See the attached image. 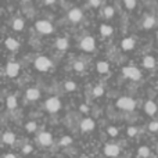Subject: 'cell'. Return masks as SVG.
<instances>
[{
  "mask_svg": "<svg viewBox=\"0 0 158 158\" xmlns=\"http://www.w3.org/2000/svg\"><path fill=\"white\" fill-rule=\"evenodd\" d=\"M82 158H89V157H82Z\"/></svg>",
  "mask_w": 158,
  "mask_h": 158,
  "instance_id": "ab89813d",
  "label": "cell"
},
{
  "mask_svg": "<svg viewBox=\"0 0 158 158\" xmlns=\"http://www.w3.org/2000/svg\"><path fill=\"white\" fill-rule=\"evenodd\" d=\"M36 31H39L40 33H44V35H49V33L53 32V25L46 19H39L36 22Z\"/></svg>",
  "mask_w": 158,
  "mask_h": 158,
  "instance_id": "5b68a950",
  "label": "cell"
},
{
  "mask_svg": "<svg viewBox=\"0 0 158 158\" xmlns=\"http://www.w3.org/2000/svg\"><path fill=\"white\" fill-rule=\"evenodd\" d=\"M108 135L110 136H112V137H115L118 135V129L115 128V126H110L108 128Z\"/></svg>",
  "mask_w": 158,
  "mask_h": 158,
  "instance_id": "d6a6232c",
  "label": "cell"
},
{
  "mask_svg": "<svg viewBox=\"0 0 158 158\" xmlns=\"http://www.w3.org/2000/svg\"><path fill=\"white\" fill-rule=\"evenodd\" d=\"M108 63H106V61H98L97 63V71L100 72V74H106V72H108Z\"/></svg>",
  "mask_w": 158,
  "mask_h": 158,
  "instance_id": "44dd1931",
  "label": "cell"
},
{
  "mask_svg": "<svg viewBox=\"0 0 158 158\" xmlns=\"http://www.w3.org/2000/svg\"><path fill=\"white\" fill-rule=\"evenodd\" d=\"M4 158H17V157L14 156V154H6Z\"/></svg>",
  "mask_w": 158,
  "mask_h": 158,
  "instance_id": "74e56055",
  "label": "cell"
},
{
  "mask_svg": "<svg viewBox=\"0 0 158 158\" xmlns=\"http://www.w3.org/2000/svg\"><path fill=\"white\" fill-rule=\"evenodd\" d=\"M13 28H14V31H22V28H24V19L15 18L13 22Z\"/></svg>",
  "mask_w": 158,
  "mask_h": 158,
  "instance_id": "603a6c76",
  "label": "cell"
},
{
  "mask_svg": "<svg viewBox=\"0 0 158 158\" xmlns=\"http://www.w3.org/2000/svg\"><path fill=\"white\" fill-rule=\"evenodd\" d=\"M154 24H156V19L148 15V17H146L144 21H143V28H144V29H151V28L154 27Z\"/></svg>",
  "mask_w": 158,
  "mask_h": 158,
  "instance_id": "d6986e66",
  "label": "cell"
},
{
  "mask_svg": "<svg viewBox=\"0 0 158 158\" xmlns=\"http://www.w3.org/2000/svg\"><path fill=\"white\" fill-rule=\"evenodd\" d=\"M54 2H56V0H44V3H46V4H53Z\"/></svg>",
  "mask_w": 158,
  "mask_h": 158,
  "instance_id": "f35d334b",
  "label": "cell"
},
{
  "mask_svg": "<svg viewBox=\"0 0 158 158\" xmlns=\"http://www.w3.org/2000/svg\"><path fill=\"white\" fill-rule=\"evenodd\" d=\"M44 107H46V110L49 112H57L61 108V101L57 97H50V98H47Z\"/></svg>",
  "mask_w": 158,
  "mask_h": 158,
  "instance_id": "3957f363",
  "label": "cell"
},
{
  "mask_svg": "<svg viewBox=\"0 0 158 158\" xmlns=\"http://www.w3.org/2000/svg\"><path fill=\"white\" fill-rule=\"evenodd\" d=\"M90 4H92L93 7H98V6H100V0H90Z\"/></svg>",
  "mask_w": 158,
  "mask_h": 158,
  "instance_id": "d590c367",
  "label": "cell"
},
{
  "mask_svg": "<svg viewBox=\"0 0 158 158\" xmlns=\"http://www.w3.org/2000/svg\"><path fill=\"white\" fill-rule=\"evenodd\" d=\"M136 133H137V128H135V126L128 128V135L129 136H136Z\"/></svg>",
  "mask_w": 158,
  "mask_h": 158,
  "instance_id": "836d02e7",
  "label": "cell"
},
{
  "mask_svg": "<svg viewBox=\"0 0 158 158\" xmlns=\"http://www.w3.org/2000/svg\"><path fill=\"white\" fill-rule=\"evenodd\" d=\"M38 140L42 146H50L53 143V136L49 133V132H42L38 136Z\"/></svg>",
  "mask_w": 158,
  "mask_h": 158,
  "instance_id": "ba28073f",
  "label": "cell"
},
{
  "mask_svg": "<svg viewBox=\"0 0 158 158\" xmlns=\"http://www.w3.org/2000/svg\"><path fill=\"white\" fill-rule=\"evenodd\" d=\"M123 3H125V6L129 10H133L136 7V0H123Z\"/></svg>",
  "mask_w": 158,
  "mask_h": 158,
  "instance_id": "4dcf8cb0",
  "label": "cell"
},
{
  "mask_svg": "<svg viewBox=\"0 0 158 158\" xmlns=\"http://www.w3.org/2000/svg\"><path fill=\"white\" fill-rule=\"evenodd\" d=\"M104 94V87L103 86H94V89H93V96L94 97H100V96H103Z\"/></svg>",
  "mask_w": 158,
  "mask_h": 158,
  "instance_id": "d4e9b609",
  "label": "cell"
},
{
  "mask_svg": "<svg viewBox=\"0 0 158 158\" xmlns=\"http://www.w3.org/2000/svg\"><path fill=\"white\" fill-rule=\"evenodd\" d=\"M122 72L126 78L132 79V81H139V79L142 78V72L137 68H135V67H125V68L122 69Z\"/></svg>",
  "mask_w": 158,
  "mask_h": 158,
  "instance_id": "277c9868",
  "label": "cell"
},
{
  "mask_svg": "<svg viewBox=\"0 0 158 158\" xmlns=\"http://www.w3.org/2000/svg\"><path fill=\"white\" fill-rule=\"evenodd\" d=\"M81 111L82 112H87V111H89V107H87L86 104H82V106H81Z\"/></svg>",
  "mask_w": 158,
  "mask_h": 158,
  "instance_id": "8d00e7d4",
  "label": "cell"
},
{
  "mask_svg": "<svg viewBox=\"0 0 158 158\" xmlns=\"http://www.w3.org/2000/svg\"><path fill=\"white\" fill-rule=\"evenodd\" d=\"M71 143H72V137H71V136H64L63 139H61L60 144H61V146H69Z\"/></svg>",
  "mask_w": 158,
  "mask_h": 158,
  "instance_id": "f546056e",
  "label": "cell"
},
{
  "mask_svg": "<svg viewBox=\"0 0 158 158\" xmlns=\"http://www.w3.org/2000/svg\"><path fill=\"white\" fill-rule=\"evenodd\" d=\"M157 39H158V32H157Z\"/></svg>",
  "mask_w": 158,
  "mask_h": 158,
  "instance_id": "b9f144b4",
  "label": "cell"
},
{
  "mask_svg": "<svg viewBox=\"0 0 158 158\" xmlns=\"http://www.w3.org/2000/svg\"><path fill=\"white\" fill-rule=\"evenodd\" d=\"M6 47H7L8 50H17L18 49V46H19V43L15 40V39H13V38H8V39H6Z\"/></svg>",
  "mask_w": 158,
  "mask_h": 158,
  "instance_id": "e0dca14e",
  "label": "cell"
},
{
  "mask_svg": "<svg viewBox=\"0 0 158 158\" xmlns=\"http://www.w3.org/2000/svg\"><path fill=\"white\" fill-rule=\"evenodd\" d=\"M27 97L28 100H38L40 97V92L36 87H31V89L27 90Z\"/></svg>",
  "mask_w": 158,
  "mask_h": 158,
  "instance_id": "4fadbf2b",
  "label": "cell"
},
{
  "mask_svg": "<svg viewBox=\"0 0 158 158\" xmlns=\"http://www.w3.org/2000/svg\"><path fill=\"white\" fill-rule=\"evenodd\" d=\"M118 108L121 110H126V111H132L136 107V101L131 97H119L117 101Z\"/></svg>",
  "mask_w": 158,
  "mask_h": 158,
  "instance_id": "7a4b0ae2",
  "label": "cell"
},
{
  "mask_svg": "<svg viewBox=\"0 0 158 158\" xmlns=\"http://www.w3.org/2000/svg\"><path fill=\"white\" fill-rule=\"evenodd\" d=\"M64 87H65V90H67V92H74V90L77 89V85H75V82L68 81V82H65V85H64Z\"/></svg>",
  "mask_w": 158,
  "mask_h": 158,
  "instance_id": "484cf974",
  "label": "cell"
},
{
  "mask_svg": "<svg viewBox=\"0 0 158 158\" xmlns=\"http://www.w3.org/2000/svg\"><path fill=\"white\" fill-rule=\"evenodd\" d=\"M81 47H82V50H85V52H93L94 47H96L94 38H92V36H86V38H83L82 42H81Z\"/></svg>",
  "mask_w": 158,
  "mask_h": 158,
  "instance_id": "8992f818",
  "label": "cell"
},
{
  "mask_svg": "<svg viewBox=\"0 0 158 158\" xmlns=\"http://www.w3.org/2000/svg\"><path fill=\"white\" fill-rule=\"evenodd\" d=\"M157 108H158L157 104L154 103V101H151V100L147 101V103L144 104V111L147 112L148 115H154V114H156V112H157Z\"/></svg>",
  "mask_w": 158,
  "mask_h": 158,
  "instance_id": "7c38bea8",
  "label": "cell"
},
{
  "mask_svg": "<svg viewBox=\"0 0 158 158\" xmlns=\"http://www.w3.org/2000/svg\"><path fill=\"white\" fill-rule=\"evenodd\" d=\"M31 151H32V146H29V144L25 146V147L22 148V153H24V154H29Z\"/></svg>",
  "mask_w": 158,
  "mask_h": 158,
  "instance_id": "e575fe53",
  "label": "cell"
},
{
  "mask_svg": "<svg viewBox=\"0 0 158 158\" xmlns=\"http://www.w3.org/2000/svg\"><path fill=\"white\" fill-rule=\"evenodd\" d=\"M19 72V65L17 63H8L6 67V74L10 78H15Z\"/></svg>",
  "mask_w": 158,
  "mask_h": 158,
  "instance_id": "52a82bcc",
  "label": "cell"
},
{
  "mask_svg": "<svg viewBox=\"0 0 158 158\" xmlns=\"http://www.w3.org/2000/svg\"><path fill=\"white\" fill-rule=\"evenodd\" d=\"M104 154L107 157H117L119 154V147L117 144H107L104 147Z\"/></svg>",
  "mask_w": 158,
  "mask_h": 158,
  "instance_id": "9c48e42d",
  "label": "cell"
},
{
  "mask_svg": "<svg viewBox=\"0 0 158 158\" xmlns=\"http://www.w3.org/2000/svg\"><path fill=\"white\" fill-rule=\"evenodd\" d=\"M143 65H144V68H154L156 67V58L151 57V56H146L144 58H143Z\"/></svg>",
  "mask_w": 158,
  "mask_h": 158,
  "instance_id": "9a60e30c",
  "label": "cell"
},
{
  "mask_svg": "<svg viewBox=\"0 0 158 158\" xmlns=\"http://www.w3.org/2000/svg\"><path fill=\"white\" fill-rule=\"evenodd\" d=\"M148 131L150 132H158V122L157 121L150 122V125H148Z\"/></svg>",
  "mask_w": 158,
  "mask_h": 158,
  "instance_id": "1f68e13d",
  "label": "cell"
},
{
  "mask_svg": "<svg viewBox=\"0 0 158 158\" xmlns=\"http://www.w3.org/2000/svg\"><path fill=\"white\" fill-rule=\"evenodd\" d=\"M112 28L110 27V25H106V24H103V25H100V33L103 36H110L112 33Z\"/></svg>",
  "mask_w": 158,
  "mask_h": 158,
  "instance_id": "7402d4cb",
  "label": "cell"
},
{
  "mask_svg": "<svg viewBox=\"0 0 158 158\" xmlns=\"http://www.w3.org/2000/svg\"><path fill=\"white\" fill-rule=\"evenodd\" d=\"M137 153H139V156L142 158H147V157H150V148L146 147V146H142V147H139Z\"/></svg>",
  "mask_w": 158,
  "mask_h": 158,
  "instance_id": "cb8c5ba5",
  "label": "cell"
},
{
  "mask_svg": "<svg viewBox=\"0 0 158 158\" xmlns=\"http://www.w3.org/2000/svg\"><path fill=\"white\" fill-rule=\"evenodd\" d=\"M33 64H35V68L38 69V71H40V72L49 71V69L53 67V63L50 61V58L44 57V56H40V57H38Z\"/></svg>",
  "mask_w": 158,
  "mask_h": 158,
  "instance_id": "6da1fadb",
  "label": "cell"
},
{
  "mask_svg": "<svg viewBox=\"0 0 158 158\" xmlns=\"http://www.w3.org/2000/svg\"><path fill=\"white\" fill-rule=\"evenodd\" d=\"M24 2H29V0H24Z\"/></svg>",
  "mask_w": 158,
  "mask_h": 158,
  "instance_id": "60d3db41",
  "label": "cell"
},
{
  "mask_svg": "<svg viewBox=\"0 0 158 158\" xmlns=\"http://www.w3.org/2000/svg\"><path fill=\"white\" fill-rule=\"evenodd\" d=\"M104 15H106L107 18H111V17L114 15V8L110 7V6H107V7L104 8Z\"/></svg>",
  "mask_w": 158,
  "mask_h": 158,
  "instance_id": "f1b7e54d",
  "label": "cell"
},
{
  "mask_svg": "<svg viewBox=\"0 0 158 158\" xmlns=\"http://www.w3.org/2000/svg\"><path fill=\"white\" fill-rule=\"evenodd\" d=\"M82 17H83V13H82L81 8H72L68 14V18L71 19L72 22H79L82 19Z\"/></svg>",
  "mask_w": 158,
  "mask_h": 158,
  "instance_id": "30bf717a",
  "label": "cell"
},
{
  "mask_svg": "<svg viewBox=\"0 0 158 158\" xmlns=\"http://www.w3.org/2000/svg\"><path fill=\"white\" fill-rule=\"evenodd\" d=\"M74 69H75V71H78V72L83 71V69H85V64L82 63V61H75V63H74Z\"/></svg>",
  "mask_w": 158,
  "mask_h": 158,
  "instance_id": "4316f807",
  "label": "cell"
},
{
  "mask_svg": "<svg viewBox=\"0 0 158 158\" xmlns=\"http://www.w3.org/2000/svg\"><path fill=\"white\" fill-rule=\"evenodd\" d=\"M69 46L68 43V39L67 38H58L57 40H56V47H57L58 50H67Z\"/></svg>",
  "mask_w": 158,
  "mask_h": 158,
  "instance_id": "5bb4252c",
  "label": "cell"
},
{
  "mask_svg": "<svg viewBox=\"0 0 158 158\" xmlns=\"http://www.w3.org/2000/svg\"><path fill=\"white\" fill-rule=\"evenodd\" d=\"M121 46H122L123 50H132L135 47V40L132 38H126L121 42Z\"/></svg>",
  "mask_w": 158,
  "mask_h": 158,
  "instance_id": "2e32d148",
  "label": "cell"
},
{
  "mask_svg": "<svg viewBox=\"0 0 158 158\" xmlns=\"http://www.w3.org/2000/svg\"><path fill=\"white\" fill-rule=\"evenodd\" d=\"M81 129L83 132H90L94 129V121L92 118H85L83 121L81 122Z\"/></svg>",
  "mask_w": 158,
  "mask_h": 158,
  "instance_id": "8fae6325",
  "label": "cell"
},
{
  "mask_svg": "<svg viewBox=\"0 0 158 158\" xmlns=\"http://www.w3.org/2000/svg\"><path fill=\"white\" fill-rule=\"evenodd\" d=\"M36 122H33V121H31V122H28L27 123V126H25V128H27V131L28 132H31V133H32V132H35L36 131Z\"/></svg>",
  "mask_w": 158,
  "mask_h": 158,
  "instance_id": "83f0119b",
  "label": "cell"
},
{
  "mask_svg": "<svg viewBox=\"0 0 158 158\" xmlns=\"http://www.w3.org/2000/svg\"><path fill=\"white\" fill-rule=\"evenodd\" d=\"M3 142H4L6 144H13V143L15 142V135H14L13 132H6V133L3 135Z\"/></svg>",
  "mask_w": 158,
  "mask_h": 158,
  "instance_id": "ac0fdd59",
  "label": "cell"
},
{
  "mask_svg": "<svg viewBox=\"0 0 158 158\" xmlns=\"http://www.w3.org/2000/svg\"><path fill=\"white\" fill-rule=\"evenodd\" d=\"M6 104H7V108H10V110H14V108H17V97L15 96H8L7 97V100H6Z\"/></svg>",
  "mask_w": 158,
  "mask_h": 158,
  "instance_id": "ffe728a7",
  "label": "cell"
}]
</instances>
